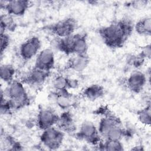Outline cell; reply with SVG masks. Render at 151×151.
Segmentation results:
<instances>
[{
    "label": "cell",
    "mask_w": 151,
    "mask_h": 151,
    "mask_svg": "<svg viewBox=\"0 0 151 151\" xmlns=\"http://www.w3.org/2000/svg\"><path fill=\"white\" fill-rule=\"evenodd\" d=\"M134 29L133 22L124 18L109 25L100 27L97 32L103 42L111 48L122 47Z\"/></svg>",
    "instance_id": "obj_1"
},
{
    "label": "cell",
    "mask_w": 151,
    "mask_h": 151,
    "mask_svg": "<svg viewBox=\"0 0 151 151\" xmlns=\"http://www.w3.org/2000/svg\"><path fill=\"white\" fill-rule=\"evenodd\" d=\"M4 94L8 97L12 110H19L29 104L28 95L21 81L14 80L8 83Z\"/></svg>",
    "instance_id": "obj_2"
},
{
    "label": "cell",
    "mask_w": 151,
    "mask_h": 151,
    "mask_svg": "<svg viewBox=\"0 0 151 151\" xmlns=\"http://www.w3.org/2000/svg\"><path fill=\"white\" fill-rule=\"evenodd\" d=\"M77 24L73 18H67L47 27V29L57 38H64L74 34Z\"/></svg>",
    "instance_id": "obj_3"
},
{
    "label": "cell",
    "mask_w": 151,
    "mask_h": 151,
    "mask_svg": "<svg viewBox=\"0 0 151 151\" xmlns=\"http://www.w3.org/2000/svg\"><path fill=\"white\" fill-rule=\"evenodd\" d=\"M42 131L40 141L44 146L50 150H56L61 146L64 137L62 130L53 126Z\"/></svg>",
    "instance_id": "obj_4"
},
{
    "label": "cell",
    "mask_w": 151,
    "mask_h": 151,
    "mask_svg": "<svg viewBox=\"0 0 151 151\" xmlns=\"http://www.w3.org/2000/svg\"><path fill=\"white\" fill-rule=\"evenodd\" d=\"M76 135L78 139L94 146H97L101 142L98 128L90 121L83 122Z\"/></svg>",
    "instance_id": "obj_5"
},
{
    "label": "cell",
    "mask_w": 151,
    "mask_h": 151,
    "mask_svg": "<svg viewBox=\"0 0 151 151\" xmlns=\"http://www.w3.org/2000/svg\"><path fill=\"white\" fill-rule=\"evenodd\" d=\"M41 42L38 37H32L24 42L19 48V55L24 61H28L35 56L41 48Z\"/></svg>",
    "instance_id": "obj_6"
},
{
    "label": "cell",
    "mask_w": 151,
    "mask_h": 151,
    "mask_svg": "<svg viewBox=\"0 0 151 151\" xmlns=\"http://www.w3.org/2000/svg\"><path fill=\"white\" fill-rule=\"evenodd\" d=\"M1 8H4L7 14L11 16L21 17L25 14L28 8L30 2L24 0H13L9 1L0 2Z\"/></svg>",
    "instance_id": "obj_7"
},
{
    "label": "cell",
    "mask_w": 151,
    "mask_h": 151,
    "mask_svg": "<svg viewBox=\"0 0 151 151\" xmlns=\"http://www.w3.org/2000/svg\"><path fill=\"white\" fill-rule=\"evenodd\" d=\"M59 120L58 115L53 110L51 109H42L38 113L37 118V124L38 127L42 130L57 125Z\"/></svg>",
    "instance_id": "obj_8"
},
{
    "label": "cell",
    "mask_w": 151,
    "mask_h": 151,
    "mask_svg": "<svg viewBox=\"0 0 151 151\" xmlns=\"http://www.w3.org/2000/svg\"><path fill=\"white\" fill-rule=\"evenodd\" d=\"M146 83L147 77L146 75L140 71H135L132 73L126 80V85L127 88L136 94L142 91Z\"/></svg>",
    "instance_id": "obj_9"
},
{
    "label": "cell",
    "mask_w": 151,
    "mask_h": 151,
    "mask_svg": "<svg viewBox=\"0 0 151 151\" xmlns=\"http://www.w3.org/2000/svg\"><path fill=\"white\" fill-rule=\"evenodd\" d=\"M55 58L53 51L48 48L38 52L34 67L47 71H51L54 67Z\"/></svg>",
    "instance_id": "obj_10"
},
{
    "label": "cell",
    "mask_w": 151,
    "mask_h": 151,
    "mask_svg": "<svg viewBox=\"0 0 151 151\" xmlns=\"http://www.w3.org/2000/svg\"><path fill=\"white\" fill-rule=\"evenodd\" d=\"M50 74V71H44L34 67L23 77L21 81L30 86H40L43 84Z\"/></svg>",
    "instance_id": "obj_11"
},
{
    "label": "cell",
    "mask_w": 151,
    "mask_h": 151,
    "mask_svg": "<svg viewBox=\"0 0 151 151\" xmlns=\"http://www.w3.org/2000/svg\"><path fill=\"white\" fill-rule=\"evenodd\" d=\"M53 94L55 102L61 109L66 111L77 104V97L67 89L55 91Z\"/></svg>",
    "instance_id": "obj_12"
},
{
    "label": "cell",
    "mask_w": 151,
    "mask_h": 151,
    "mask_svg": "<svg viewBox=\"0 0 151 151\" xmlns=\"http://www.w3.org/2000/svg\"><path fill=\"white\" fill-rule=\"evenodd\" d=\"M88 44L86 34L77 33L74 34L73 41L70 50V54L87 55Z\"/></svg>",
    "instance_id": "obj_13"
},
{
    "label": "cell",
    "mask_w": 151,
    "mask_h": 151,
    "mask_svg": "<svg viewBox=\"0 0 151 151\" xmlns=\"http://www.w3.org/2000/svg\"><path fill=\"white\" fill-rule=\"evenodd\" d=\"M90 63L88 55H75L71 57L66 65V68L77 73L83 72Z\"/></svg>",
    "instance_id": "obj_14"
},
{
    "label": "cell",
    "mask_w": 151,
    "mask_h": 151,
    "mask_svg": "<svg viewBox=\"0 0 151 151\" xmlns=\"http://www.w3.org/2000/svg\"><path fill=\"white\" fill-rule=\"evenodd\" d=\"M104 87L99 84H91L84 88L80 93V96L88 100L95 101L103 96Z\"/></svg>",
    "instance_id": "obj_15"
},
{
    "label": "cell",
    "mask_w": 151,
    "mask_h": 151,
    "mask_svg": "<svg viewBox=\"0 0 151 151\" xmlns=\"http://www.w3.org/2000/svg\"><path fill=\"white\" fill-rule=\"evenodd\" d=\"M57 125L59 129L67 133L73 132L76 129L72 115L68 111H65L59 116V120Z\"/></svg>",
    "instance_id": "obj_16"
},
{
    "label": "cell",
    "mask_w": 151,
    "mask_h": 151,
    "mask_svg": "<svg viewBox=\"0 0 151 151\" xmlns=\"http://www.w3.org/2000/svg\"><path fill=\"white\" fill-rule=\"evenodd\" d=\"M134 29L136 32L142 35L149 36L151 34V18L145 17L138 21L134 25Z\"/></svg>",
    "instance_id": "obj_17"
},
{
    "label": "cell",
    "mask_w": 151,
    "mask_h": 151,
    "mask_svg": "<svg viewBox=\"0 0 151 151\" xmlns=\"http://www.w3.org/2000/svg\"><path fill=\"white\" fill-rule=\"evenodd\" d=\"M99 149L107 151H122L124 150L123 145L120 140L105 139L104 142H100L97 145Z\"/></svg>",
    "instance_id": "obj_18"
},
{
    "label": "cell",
    "mask_w": 151,
    "mask_h": 151,
    "mask_svg": "<svg viewBox=\"0 0 151 151\" xmlns=\"http://www.w3.org/2000/svg\"><path fill=\"white\" fill-rule=\"evenodd\" d=\"M15 73V68L10 64H4L0 67V77L2 80L9 83L14 80Z\"/></svg>",
    "instance_id": "obj_19"
},
{
    "label": "cell",
    "mask_w": 151,
    "mask_h": 151,
    "mask_svg": "<svg viewBox=\"0 0 151 151\" xmlns=\"http://www.w3.org/2000/svg\"><path fill=\"white\" fill-rule=\"evenodd\" d=\"M15 28V23L12 16L8 14H4L1 16L0 33H4L6 30L13 31Z\"/></svg>",
    "instance_id": "obj_20"
},
{
    "label": "cell",
    "mask_w": 151,
    "mask_h": 151,
    "mask_svg": "<svg viewBox=\"0 0 151 151\" xmlns=\"http://www.w3.org/2000/svg\"><path fill=\"white\" fill-rule=\"evenodd\" d=\"M137 116L139 121L145 126H149L151 123V107L149 103L145 107L137 111Z\"/></svg>",
    "instance_id": "obj_21"
},
{
    "label": "cell",
    "mask_w": 151,
    "mask_h": 151,
    "mask_svg": "<svg viewBox=\"0 0 151 151\" xmlns=\"http://www.w3.org/2000/svg\"><path fill=\"white\" fill-rule=\"evenodd\" d=\"M55 91L63 90L67 88V77L61 75L56 76L52 82Z\"/></svg>",
    "instance_id": "obj_22"
},
{
    "label": "cell",
    "mask_w": 151,
    "mask_h": 151,
    "mask_svg": "<svg viewBox=\"0 0 151 151\" xmlns=\"http://www.w3.org/2000/svg\"><path fill=\"white\" fill-rule=\"evenodd\" d=\"M145 59L146 58L140 52L138 54L131 55L130 56H129L127 59V63L132 67L138 68L143 65Z\"/></svg>",
    "instance_id": "obj_23"
},
{
    "label": "cell",
    "mask_w": 151,
    "mask_h": 151,
    "mask_svg": "<svg viewBox=\"0 0 151 151\" xmlns=\"http://www.w3.org/2000/svg\"><path fill=\"white\" fill-rule=\"evenodd\" d=\"M1 55L3 54L5 50L8 47L10 44V38L6 33H1Z\"/></svg>",
    "instance_id": "obj_24"
},
{
    "label": "cell",
    "mask_w": 151,
    "mask_h": 151,
    "mask_svg": "<svg viewBox=\"0 0 151 151\" xmlns=\"http://www.w3.org/2000/svg\"><path fill=\"white\" fill-rule=\"evenodd\" d=\"M142 55L146 58H150L151 55V46L150 44H149L142 48L140 51Z\"/></svg>",
    "instance_id": "obj_25"
},
{
    "label": "cell",
    "mask_w": 151,
    "mask_h": 151,
    "mask_svg": "<svg viewBox=\"0 0 151 151\" xmlns=\"http://www.w3.org/2000/svg\"><path fill=\"white\" fill-rule=\"evenodd\" d=\"M78 81L77 80L67 78V88H77L78 87Z\"/></svg>",
    "instance_id": "obj_26"
}]
</instances>
